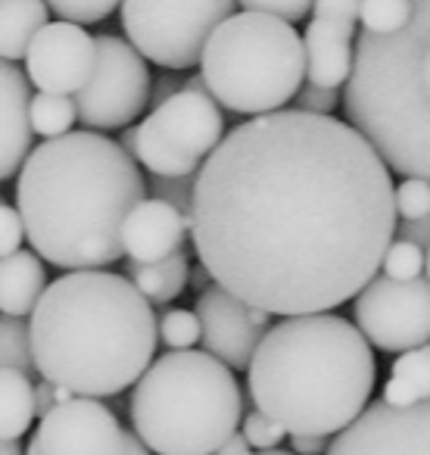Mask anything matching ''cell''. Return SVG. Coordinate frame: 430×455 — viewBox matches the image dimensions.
I'll use <instances>...</instances> for the list:
<instances>
[{
	"label": "cell",
	"mask_w": 430,
	"mask_h": 455,
	"mask_svg": "<svg viewBox=\"0 0 430 455\" xmlns=\"http://www.w3.org/2000/svg\"><path fill=\"white\" fill-rule=\"evenodd\" d=\"M209 278H212V275H209V268L203 266V262H200V268H194V272H190V284H194L200 293L209 287Z\"/></svg>",
	"instance_id": "cell-42"
},
{
	"label": "cell",
	"mask_w": 430,
	"mask_h": 455,
	"mask_svg": "<svg viewBox=\"0 0 430 455\" xmlns=\"http://www.w3.org/2000/svg\"><path fill=\"white\" fill-rule=\"evenodd\" d=\"M256 455H297V452H287V449H262V452H256Z\"/></svg>",
	"instance_id": "cell-44"
},
{
	"label": "cell",
	"mask_w": 430,
	"mask_h": 455,
	"mask_svg": "<svg viewBox=\"0 0 430 455\" xmlns=\"http://www.w3.org/2000/svg\"><path fill=\"white\" fill-rule=\"evenodd\" d=\"M324 455H430V399L415 405L378 399L334 436Z\"/></svg>",
	"instance_id": "cell-13"
},
{
	"label": "cell",
	"mask_w": 430,
	"mask_h": 455,
	"mask_svg": "<svg viewBox=\"0 0 430 455\" xmlns=\"http://www.w3.org/2000/svg\"><path fill=\"white\" fill-rule=\"evenodd\" d=\"M355 22L343 20H318L306 26V82L322 88H340L353 76L355 63Z\"/></svg>",
	"instance_id": "cell-18"
},
{
	"label": "cell",
	"mask_w": 430,
	"mask_h": 455,
	"mask_svg": "<svg viewBox=\"0 0 430 455\" xmlns=\"http://www.w3.org/2000/svg\"><path fill=\"white\" fill-rule=\"evenodd\" d=\"M215 455H253V443H250L247 434L241 430V434H231Z\"/></svg>",
	"instance_id": "cell-40"
},
{
	"label": "cell",
	"mask_w": 430,
	"mask_h": 455,
	"mask_svg": "<svg viewBox=\"0 0 430 455\" xmlns=\"http://www.w3.org/2000/svg\"><path fill=\"white\" fill-rule=\"evenodd\" d=\"M203 337L200 315L187 309H169L159 318V340L171 349H190Z\"/></svg>",
	"instance_id": "cell-28"
},
{
	"label": "cell",
	"mask_w": 430,
	"mask_h": 455,
	"mask_svg": "<svg viewBox=\"0 0 430 455\" xmlns=\"http://www.w3.org/2000/svg\"><path fill=\"white\" fill-rule=\"evenodd\" d=\"M355 324L384 353H409L430 343V281L374 275L355 297Z\"/></svg>",
	"instance_id": "cell-12"
},
{
	"label": "cell",
	"mask_w": 430,
	"mask_h": 455,
	"mask_svg": "<svg viewBox=\"0 0 430 455\" xmlns=\"http://www.w3.org/2000/svg\"><path fill=\"white\" fill-rule=\"evenodd\" d=\"M28 237L26 231V221H22V212L16 206H0V256L7 259V256L20 253L22 241Z\"/></svg>",
	"instance_id": "cell-34"
},
{
	"label": "cell",
	"mask_w": 430,
	"mask_h": 455,
	"mask_svg": "<svg viewBox=\"0 0 430 455\" xmlns=\"http://www.w3.org/2000/svg\"><path fill=\"white\" fill-rule=\"evenodd\" d=\"M237 0H122V28L150 63L163 69H194L209 38Z\"/></svg>",
	"instance_id": "cell-9"
},
{
	"label": "cell",
	"mask_w": 430,
	"mask_h": 455,
	"mask_svg": "<svg viewBox=\"0 0 430 455\" xmlns=\"http://www.w3.org/2000/svg\"><path fill=\"white\" fill-rule=\"evenodd\" d=\"M0 178L20 175L32 153V91L28 72H22L13 60L0 66Z\"/></svg>",
	"instance_id": "cell-16"
},
{
	"label": "cell",
	"mask_w": 430,
	"mask_h": 455,
	"mask_svg": "<svg viewBox=\"0 0 430 455\" xmlns=\"http://www.w3.org/2000/svg\"><path fill=\"white\" fill-rule=\"evenodd\" d=\"M178 91H184V82L175 76H163L156 78V88H153V103H163L169 100L171 94H178Z\"/></svg>",
	"instance_id": "cell-41"
},
{
	"label": "cell",
	"mask_w": 430,
	"mask_h": 455,
	"mask_svg": "<svg viewBox=\"0 0 430 455\" xmlns=\"http://www.w3.org/2000/svg\"><path fill=\"white\" fill-rule=\"evenodd\" d=\"M200 72L209 94L231 113H278L303 88L306 44L293 22L243 10L212 32Z\"/></svg>",
	"instance_id": "cell-7"
},
{
	"label": "cell",
	"mask_w": 430,
	"mask_h": 455,
	"mask_svg": "<svg viewBox=\"0 0 430 455\" xmlns=\"http://www.w3.org/2000/svg\"><path fill=\"white\" fill-rule=\"evenodd\" d=\"M78 119V107L76 97L69 94H51V91H38L32 97V125L35 134L41 138H63L72 132Z\"/></svg>",
	"instance_id": "cell-24"
},
{
	"label": "cell",
	"mask_w": 430,
	"mask_h": 455,
	"mask_svg": "<svg viewBox=\"0 0 430 455\" xmlns=\"http://www.w3.org/2000/svg\"><path fill=\"white\" fill-rule=\"evenodd\" d=\"M0 455H26L20 446V440H4V449H0Z\"/></svg>",
	"instance_id": "cell-43"
},
{
	"label": "cell",
	"mask_w": 430,
	"mask_h": 455,
	"mask_svg": "<svg viewBox=\"0 0 430 455\" xmlns=\"http://www.w3.org/2000/svg\"><path fill=\"white\" fill-rule=\"evenodd\" d=\"M194 190H196V175H184V178L153 175V196L171 203L184 215L194 212Z\"/></svg>",
	"instance_id": "cell-32"
},
{
	"label": "cell",
	"mask_w": 430,
	"mask_h": 455,
	"mask_svg": "<svg viewBox=\"0 0 430 455\" xmlns=\"http://www.w3.org/2000/svg\"><path fill=\"white\" fill-rule=\"evenodd\" d=\"M330 436L322 434H291V446L297 455H324L330 449Z\"/></svg>",
	"instance_id": "cell-38"
},
{
	"label": "cell",
	"mask_w": 430,
	"mask_h": 455,
	"mask_svg": "<svg viewBox=\"0 0 430 455\" xmlns=\"http://www.w3.org/2000/svg\"><path fill=\"white\" fill-rule=\"evenodd\" d=\"M0 355H4V368H16V371L28 374V378L38 371L32 328L20 315H4V324H0Z\"/></svg>",
	"instance_id": "cell-25"
},
{
	"label": "cell",
	"mask_w": 430,
	"mask_h": 455,
	"mask_svg": "<svg viewBox=\"0 0 430 455\" xmlns=\"http://www.w3.org/2000/svg\"><path fill=\"white\" fill-rule=\"evenodd\" d=\"M427 281H430V247H427Z\"/></svg>",
	"instance_id": "cell-45"
},
{
	"label": "cell",
	"mask_w": 430,
	"mask_h": 455,
	"mask_svg": "<svg viewBox=\"0 0 430 455\" xmlns=\"http://www.w3.org/2000/svg\"><path fill=\"white\" fill-rule=\"evenodd\" d=\"M312 16H318V20L359 22L362 20V0H315Z\"/></svg>",
	"instance_id": "cell-36"
},
{
	"label": "cell",
	"mask_w": 430,
	"mask_h": 455,
	"mask_svg": "<svg viewBox=\"0 0 430 455\" xmlns=\"http://www.w3.org/2000/svg\"><path fill=\"white\" fill-rule=\"evenodd\" d=\"M396 212L402 221H418L430 215V181L427 178H402L396 188Z\"/></svg>",
	"instance_id": "cell-30"
},
{
	"label": "cell",
	"mask_w": 430,
	"mask_h": 455,
	"mask_svg": "<svg viewBox=\"0 0 430 455\" xmlns=\"http://www.w3.org/2000/svg\"><path fill=\"white\" fill-rule=\"evenodd\" d=\"M243 10H253V13H268L281 16L287 22H303L312 13L315 0H237Z\"/></svg>",
	"instance_id": "cell-33"
},
{
	"label": "cell",
	"mask_w": 430,
	"mask_h": 455,
	"mask_svg": "<svg viewBox=\"0 0 430 455\" xmlns=\"http://www.w3.org/2000/svg\"><path fill=\"white\" fill-rule=\"evenodd\" d=\"M235 368L206 349L159 355L131 393L134 434L156 455H212L243 415Z\"/></svg>",
	"instance_id": "cell-6"
},
{
	"label": "cell",
	"mask_w": 430,
	"mask_h": 455,
	"mask_svg": "<svg viewBox=\"0 0 430 455\" xmlns=\"http://www.w3.org/2000/svg\"><path fill=\"white\" fill-rule=\"evenodd\" d=\"M243 434L253 443L256 452H262V449H278L281 440L287 436V427L281 421H275L272 415H266L262 409H253L243 418Z\"/></svg>",
	"instance_id": "cell-31"
},
{
	"label": "cell",
	"mask_w": 430,
	"mask_h": 455,
	"mask_svg": "<svg viewBox=\"0 0 430 455\" xmlns=\"http://www.w3.org/2000/svg\"><path fill=\"white\" fill-rule=\"evenodd\" d=\"M390 165L349 122L278 109L237 125L196 172L190 237L215 284L272 315L365 291L396 235Z\"/></svg>",
	"instance_id": "cell-1"
},
{
	"label": "cell",
	"mask_w": 430,
	"mask_h": 455,
	"mask_svg": "<svg viewBox=\"0 0 430 455\" xmlns=\"http://www.w3.org/2000/svg\"><path fill=\"white\" fill-rule=\"evenodd\" d=\"M51 4L47 0H4L0 7V57L26 60L32 41L47 26Z\"/></svg>",
	"instance_id": "cell-20"
},
{
	"label": "cell",
	"mask_w": 430,
	"mask_h": 455,
	"mask_svg": "<svg viewBox=\"0 0 430 455\" xmlns=\"http://www.w3.org/2000/svg\"><path fill=\"white\" fill-rule=\"evenodd\" d=\"M384 399L393 405H415L430 399V343L409 349L393 362Z\"/></svg>",
	"instance_id": "cell-23"
},
{
	"label": "cell",
	"mask_w": 430,
	"mask_h": 455,
	"mask_svg": "<svg viewBox=\"0 0 430 455\" xmlns=\"http://www.w3.org/2000/svg\"><path fill=\"white\" fill-rule=\"evenodd\" d=\"M97 66V38L78 22H47L26 53L28 82L38 91L76 97Z\"/></svg>",
	"instance_id": "cell-15"
},
{
	"label": "cell",
	"mask_w": 430,
	"mask_h": 455,
	"mask_svg": "<svg viewBox=\"0 0 430 455\" xmlns=\"http://www.w3.org/2000/svg\"><path fill=\"white\" fill-rule=\"evenodd\" d=\"M150 299L107 268L57 278L32 312L38 374L76 396H119L144 378L156 353Z\"/></svg>",
	"instance_id": "cell-3"
},
{
	"label": "cell",
	"mask_w": 430,
	"mask_h": 455,
	"mask_svg": "<svg viewBox=\"0 0 430 455\" xmlns=\"http://www.w3.org/2000/svg\"><path fill=\"white\" fill-rule=\"evenodd\" d=\"M411 20V0H362V28L393 35Z\"/></svg>",
	"instance_id": "cell-26"
},
{
	"label": "cell",
	"mask_w": 430,
	"mask_h": 455,
	"mask_svg": "<svg viewBox=\"0 0 430 455\" xmlns=\"http://www.w3.org/2000/svg\"><path fill=\"white\" fill-rule=\"evenodd\" d=\"M26 455H150V449L100 399L72 396L41 418Z\"/></svg>",
	"instance_id": "cell-11"
},
{
	"label": "cell",
	"mask_w": 430,
	"mask_h": 455,
	"mask_svg": "<svg viewBox=\"0 0 430 455\" xmlns=\"http://www.w3.org/2000/svg\"><path fill=\"white\" fill-rule=\"evenodd\" d=\"M424 268H427V250L424 247L405 241V237L390 243V250L384 256V275H390L396 281H415L421 278Z\"/></svg>",
	"instance_id": "cell-27"
},
{
	"label": "cell",
	"mask_w": 430,
	"mask_h": 455,
	"mask_svg": "<svg viewBox=\"0 0 430 455\" xmlns=\"http://www.w3.org/2000/svg\"><path fill=\"white\" fill-rule=\"evenodd\" d=\"M35 393H38V415L41 418H44L47 411L57 409L60 403H66V399L76 396L69 387H60V384H53V380H41V384L35 387Z\"/></svg>",
	"instance_id": "cell-37"
},
{
	"label": "cell",
	"mask_w": 430,
	"mask_h": 455,
	"mask_svg": "<svg viewBox=\"0 0 430 455\" xmlns=\"http://www.w3.org/2000/svg\"><path fill=\"white\" fill-rule=\"evenodd\" d=\"M44 262L35 250H20L7 256L0 268V309L4 315H32L47 291Z\"/></svg>",
	"instance_id": "cell-19"
},
{
	"label": "cell",
	"mask_w": 430,
	"mask_h": 455,
	"mask_svg": "<svg viewBox=\"0 0 430 455\" xmlns=\"http://www.w3.org/2000/svg\"><path fill=\"white\" fill-rule=\"evenodd\" d=\"M47 4L60 20L78 22V26L103 22L115 7H122V0H47Z\"/></svg>",
	"instance_id": "cell-29"
},
{
	"label": "cell",
	"mask_w": 430,
	"mask_h": 455,
	"mask_svg": "<svg viewBox=\"0 0 430 455\" xmlns=\"http://www.w3.org/2000/svg\"><path fill=\"white\" fill-rule=\"evenodd\" d=\"M343 113L390 172L430 181V0H411V20L393 35L362 28Z\"/></svg>",
	"instance_id": "cell-5"
},
{
	"label": "cell",
	"mask_w": 430,
	"mask_h": 455,
	"mask_svg": "<svg viewBox=\"0 0 430 455\" xmlns=\"http://www.w3.org/2000/svg\"><path fill=\"white\" fill-rule=\"evenodd\" d=\"M122 235H125V253L131 256V262H156L184 247V237L190 235V215L153 196L128 215Z\"/></svg>",
	"instance_id": "cell-17"
},
{
	"label": "cell",
	"mask_w": 430,
	"mask_h": 455,
	"mask_svg": "<svg viewBox=\"0 0 430 455\" xmlns=\"http://www.w3.org/2000/svg\"><path fill=\"white\" fill-rule=\"evenodd\" d=\"M194 309L200 315V343L206 353L222 359L235 371H247L262 337L272 328V312L247 303L222 284H209L196 297Z\"/></svg>",
	"instance_id": "cell-14"
},
{
	"label": "cell",
	"mask_w": 430,
	"mask_h": 455,
	"mask_svg": "<svg viewBox=\"0 0 430 455\" xmlns=\"http://www.w3.org/2000/svg\"><path fill=\"white\" fill-rule=\"evenodd\" d=\"M147 200L131 153L97 132H69L28 153L16 209L32 250L66 272L109 268L125 256V221Z\"/></svg>",
	"instance_id": "cell-2"
},
{
	"label": "cell",
	"mask_w": 430,
	"mask_h": 455,
	"mask_svg": "<svg viewBox=\"0 0 430 455\" xmlns=\"http://www.w3.org/2000/svg\"><path fill=\"white\" fill-rule=\"evenodd\" d=\"M297 100V109H306V113H322L330 116V109L343 100V94H337V88H322V84H312L306 82L299 88V94L293 97Z\"/></svg>",
	"instance_id": "cell-35"
},
{
	"label": "cell",
	"mask_w": 430,
	"mask_h": 455,
	"mask_svg": "<svg viewBox=\"0 0 430 455\" xmlns=\"http://www.w3.org/2000/svg\"><path fill=\"white\" fill-rule=\"evenodd\" d=\"M399 237H405V241H411V243H418V247L427 250L430 247V215L427 219H418V221H402Z\"/></svg>",
	"instance_id": "cell-39"
},
{
	"label": "cell",
	"mask_w": 430,
	"mask_h": 455,
	"mask_svg": "<svg viewBox=\"0 0 430 455\" xmlns=\"http://www.w3.org/2000/svg\"><path fill=\"white\" fill-rule=\"evenodd\" d=\"M153 100L147 57L115 35L97 38V66L91 82L76 94L78 119L91 132L128 128Z\"/></svg>",
	"instance_id": "cell-10"
},
{
	"label": "cell",
	"mask_w": 430,
	"mask_h": 455,
	"mask_svg": "<svg viewBox=\"0 0 430 455\" xmlns=\"http://www.w3.org/2000/svg\"><path fill=\"white\" fill-rule=\"evenodd\" d=\"M371 340L353 322L330 312L284 315L268 328L247 368L256 409L287 434L337 436L374 393Z\"/></svg>",
	"instance_id": "cell-4"
},
{
	"label": "cell",
	"mask_w": 430,
	"mask_h": 455,
	"mask_svg": "<svg viewBox=\"0 0 430 455\" xmlns=\"http://www.w3.org/2000/svg\"><path fill=\"white\" fill-rule=\"evenodd\" d=\"M128 278L134 281L140 293L150 303H171L175 297H181V291L190 284V266L184 250L165 256L156 262H131Z\"/></svg>",
	"instance_id": "cell-22"
},
{
	"label": "cell",
	"mask_w": 430,
	"mask_h": 455,
	"mask_svg": "<svg viewBox=\"0 0 430 455\" xmlns=\"http://www.w3.org/2000/svg\"><path fill=\"white\" fill-rule=\"evenodd\" d=\"M222 103L200 91H178L156 103L140 125L122 134V147L153 175L184 178L196 175L225 140Z\"/></svg>",
	"instance_id": "cell-8"
},
{
	"label": "cell",
	"mask_w": 430,
	"mask_h": 455,
	"mask_svg": "<svg viewBox=\"0 0 430 455\" xmlns=\"http://www.w3.org/2000/svg\"><path fill=\"white\" fill-rule=\"evenodd\" d=\"M35 415H38V393H35L28 374L4 368L0 374V436L20 440L32 427Z\"/></svg>",
	"instance_id": "cell-21"
}]
</instances>
